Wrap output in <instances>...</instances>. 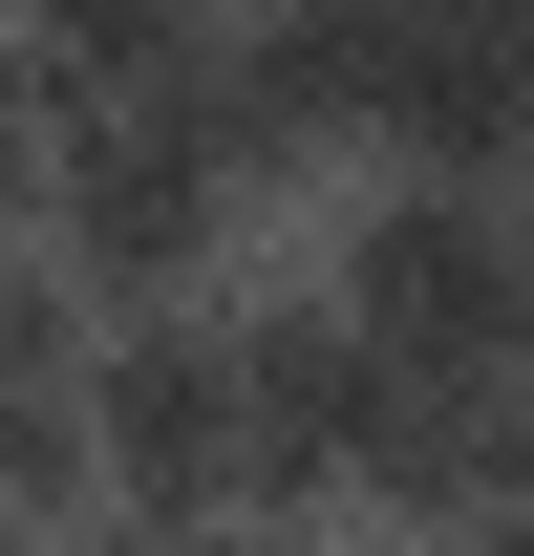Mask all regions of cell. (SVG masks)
<instances>
[{"instance_id":"8992f818","label":"cell","mask_w":534,"mask_h":556,"mask_svg":"<svg viewBox=\"0 0 534 556\" xmlns=\"http://www.w3.org/2000/svg\"><path fill=\"white\" fill-rule=\"evenodd\" d=\"M43 129H65V108H43V65H22V43H0V257H22V236H43Z\"/></svg>"},{"instance_id":"ba28073f","label":"cell","mask_w":534,"mask_h":556,"mask_svg":"<svg viewBox=\"0 0 534 556\" xmlns=\"http://www.w3.org/2000/svg\"><path fill=\"white\" fill-rule=\"evenodd\" d=\"M513 428H534V343H513Z\"/></svg>"},{"instance_id":"5b68a950","label":"cell","mask_w":534,"mask_h":556,"mask_svg":"<svg viewBox=\"0 0 534 556\" xmlns=\"http://www.w3.org/2000/svg\"><path fill=\"white\" fill-rule=\"evenodd\" d=\"M86 343H107V278H65L22 236V257H0V407H22V386H86Z\"/></svg>"},{"instance_id":"6da1fadb","label":"cell","mask_w":534,"mask_h":556,"mask_svg":"<svg viewBox=\"0 0 534 556\" xmlns=\"http://www.w3.org/2000/svg\"><path fill=\"white\" fill-rule=\"evenodd\" d=\"M278 236V193L236 172L214 86H129V108H65L43 129V257L107 278V300H236Z\"/></svg>"},{"instance_id":"3957f363","label":"cell","mask_w":534,"mask_h":556,"mask_svg":"<svg viewBox=\"0 0 534 556\" xmlns=\"http://www.w3.org/2000/svg\"><path fill=\"white\" fill-rule=\"evenodd\" d=\"M86 450H107V492H150V514H236V300H107Z\"/></svg>"},{"instance_id":"9c48e42d","label":"cell","mask_w":534,"mask_h":556,"mask_svg":"<svg viewBox=\"0 0 534 556\" xmlns=\"http://www.w3.org/2000/svg\"><path fill=\"white\" fill-rule=\"evenodd\" d=\"M406 556H470V535H406Z\"/></svg>"},{"instance_id":"7a4b0ae2","label":"cell","mask_w":534,"mask_h":556,"mask_svg":"<svg viewBox=\"0 0 534 556\" xmlns=\"http://www.w3.org/2000/svg\"><path fill=\"white\" fill-rule=\"evenodd\" d=\"M300 278H321L406 386H513V343H534V236H513L492 172H342Z\"/></svg>"},{"instance_id":"277c9868","label":"cell","mask_w":534,"mask_h":556,"mask_svg":"<svg viewBox=\"0 0 534 556\" xmlns=\"http://www.w3.org/2000/svg\"><path fill=\"white\" fill-rule=\"evenodd\" d=\"M0 43L43 65V108H129V86H214L236 0H0Z\"/></svg>"},{"instance_id":"52a82bcc","label":"cell","mask_w":534,"mask_h":556,"mask_svg":"<svg viewBox=\"0 0 534 556\" xmlns=\"http://www.w3.org/2000/svg\"><path fill=\"white\" fill-rule=\"evenodd\" d=\"M470 556H534V471H513V492H492V514H470Z\"/></svg>"}]
</instances>
